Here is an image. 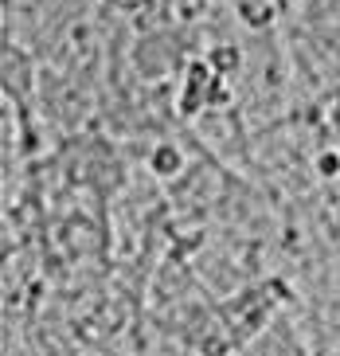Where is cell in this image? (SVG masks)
I'll return each mask as SVG.
<instances>
[{
	"label": "cell",
	"instance_id": "6da1fadb",
	"mask_svg": "<svg viewBox=\"0 0 340 356\" xmlns=\"http://www.w3.org/2000/svg\"><path fill=\"white\" fill-rule=\"evenodd\" d=\"M113 4H141V0H113Z\"/></svg>",
	"mask_w": 340,
	"mask_h": 356
}]
</instances>
